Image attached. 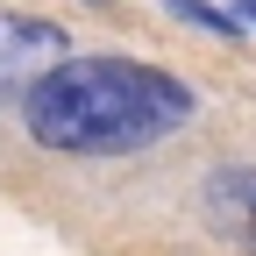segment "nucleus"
I'll return each instance as SVG.
<instances>
[{
	"label": "nucleus",
	"mask_w": 256,
	"mask_h": 256,
	"mask_svg": "<svg viewBox=\"0 0 256 256\" xmlns=\"http://www.w3.org/2000/svg\"><path fill=\"white\" fill-rule=\"evenodd\" d=\"M64 64V28L57 22H28V14H0V100L28 92L43 72Z\"/></svg>",
	"instance_id": "f03ea898"
},
{
	"label": "nucleus",
	"mask_w": 256,
	"mask_h": 256,
	"mask_svg": "<svg viewBox=\"0 0 256 256\" xmlns=\"http://www.w3.org/2000/svg\"><path fill=\"white\" fill-rule=\"evenodd\" d=\"M164 8H171L178 22H192V28H206V36H242V28H235V14H220L214 0H164Z\"/></svg>",
	"instance_id": "7ed1b4c3"
},
{
	"label": "nucleus",
	"mask_w": 256,
	"mask_h": 256,
	"mask_svg": "<svg viewBox=\"0 0 256 256\" xmlns=\"http://www.w3.org/2000/svg\"><path fill=\"white\" fill-rule=\"evenodd\" d=\"M22 121L64 156H128L192 121V86L136 57H64L22 92Z\"/></svg>",
	"instance_id": "f257e3e1"
},
{
	"label": "nucleus",
	"mask_w": 256,
	"mask_h": 256,
	"mask_svg": "<svg viewBox=\"0 0 256 256\" xmlns=\"http://www.w3.org/2000/svg\"><path fill=\"white\" fill-rule=\"evenodd\" d=\"M242 22H256V0H242Z\"/></svg>",
	"instance_id": "20e7f679"
}]
</instances>
